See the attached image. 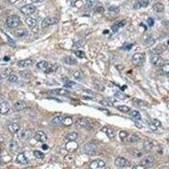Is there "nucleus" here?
I'll return each instance as SVG.
<instances>
[{"instance_id":"nucleus-25","label":"nucleus","mask_w":169,"mask_h":169,"mask_svg":"<svg viewBox=\"0 0 169 169\" xmlns=\"http://www.w3.org/2000/svg\"><path fill=\"white\" fill-rule=\"evenodd\" d=\"M61 123L63 125L68 127V126H71L74 123V120H73V118L71 117H64V118H63Z\"/></svg>"},{"instance_id":"nucleus-12","label":"nucleus","mask_w":169,"mask_h":169,"mask_svg":"<svg viewBox=\"0 0 169 169\" xmlns=\"http://www.w3.org/2000/svg\"><path fill=\"white\" fill-rule=\"evenodd\" d=\"M115 166L118 167V168H127L130 165V163L127 159L123 158V157H118L114 162Z\"/></svg>"},{"instance_id":"nucleus-36","label":"nucleus","mask_w":169,"mask_h":169,"mask_svg":"<svg viewBox=\"0 0 169 169\" xmlns=\"http://www.w3.org/2000/svg\"><path fill=\"white\" fill-rule=\"evenodd\" d=\"M94 86L96 89H97L98 91H104V89H105L104 86L102 85V83L98 81H94Z\"/></svg>"},{"instance_id":"nucleus-40","label":"nucleus","mask_w":169,"mask_h":169,"mask_svg":"<svg viewBox=\"0 0 169 169\" xmlns=\"http://www.w3.org/2000/svg\"><path fill=\"white\" fill-rule=\"evenodd\" d=\"M64 86L68 88H74L77 86V84L73 82V81H70L68 80V81H64Z\"/></svg>"},{"instance_id":"nucleus-4","label":"nucleus","mask_w":169,"mask_h":169,"mask_svg":"<svg viewBox=\"0 0 169 169\" xmlns=\"http://www.w3.org/2000/svg\"><path fill=\"white\" fill-rule=\"evenodd\" d=\"M84 150L88 155H95L98 151V147L93 142H88L84 145Z\"/></svg>"},{"instance_id":"nucleus-9","label":"nucleus","mask_w":169,"mask_h":169,"mask_svg":"<svg viewBox=\"0 0 169 169\" xmlns=\"http://www.w3.org/2000/svg\"><path fill=\"white\" fill-rule=\"evenodd\" d=\"M27 26L30 27V29L33 31V32H37L38 31V22L37 20L34 18H27L26 20Z\"/></svg>"},{"instance_id":"nucleus-54","label":"nucleus","mask_w":169,"mask_h":169,"mask_svg":"<svg viewBox=\"0 0 169 169\" xmlns=\"http://www.w3.org/2000/svg\"><path fill=\"white\" fill-rule=\"evenodd\" d=\"M74 156L73 155H68L67 156H65V161L68 162H74Z\"/></svg>"},{"instance_id":"nucleus-14","label":"nucleus","mask_w":169,"mask_h":169,"mask_svg":"<svg viewBox=\"0 0 169 169\" xmlns=\"http://www.w3.org/2000/svg\"><path fill=\"white\" fill-rule=\"evenodd\" d=\"M27 108L26 102L22 100H19L17 101L13 106V109L15 112H20V111H23Z\"/></svg>"},{"instance_id":"nucleus-20","label":"nucleus","mask_w":169,"mask_h":169,"mask_svg":"<svg viewBox=\"0 0 169 169\" xmlns=\"http://www.w3.org/2000/svg\"><path fill=\"white\" fill-rule=\"evenodd\" d=\"M10 74H12V69L10 68L0 69V79H6Z\"/></svg>"},{"instance_id":"nucleus-8","label":"nucleus","mask_w":169,"mask_h":169,"mask_svg":"<svg viewBox=\"0 0 169 169\" xmlns=\"http://www.w3.org/2000/svg\"><path fill=\"white\" fill-rule=\"evenodd\" d=\"M18 137L20 138L21 140H29L31 135H32V131L29 128H26V129H22L21 131L18 132Z\"/></svg>"},{"instance_id":"nucleus-10","label":"nucleus","mask_w":169,"mask_h":169,"mask_svg":"<svg viewBox=\"0 0 169 169\" xmlns=\"http://www.w3.org/2000/svg\"><path fill=\"white\" fill-rule=\"evenodd\" d=\"M91 169H106V163L100 159L95 160L90 164Z\"/></svg>"},{"instance_id":"nucleus-50","label":"nucleus","mask_w":169,"mask_h":169,"mask_svg":"<svg viewBox=\"0 0 169 169\" xmlns=\"http://www.w3.org/2000/svg\"><path fill=\"white\" fill-rule=\"evenodd\" d=\"M85 43H86V41L83 40H80L79 41H77V42H75L74 45V47H83L84 45H85Z\"/></svg>"},{"instance_id":"nucleus-1","label":"nucleus","mask_w":169,"mask_h":169,"mask_svg":"<svg viewBox=\"0 0 169 169\" xmlns=\"http://www.w3.org/2000/svg\"><path fill=\"white\" fill-rule=\"evenodd\" d=\"M36 66H37V68H38L39 69L42 70L43 72H45V73H47V74H50V73L53 72V71H55V70L57 69V68H58L56 65L50 64L49 63H47V61H41V62H39V63L36 64Z\"/></svg>"},{"instance_id":"nucleus-34","label":"nucleus","mask_w":169,"mask_h":169,"mask_svg":"<svg viewBox=\"0 0 169 169\" xmlns=\"http://www.w3.org/2000/svg\"><path fill=\"white\" fill-rule=\"evenodd\" d=\"M98 1L97 0H86V7L88 9H91V8H94L96 4H97Z\"/></svg>"},{"instance_id":"nucleus-43","label":"nucleus","mask_w":169,"mask_h":169,"mask_svg":"<svg viewBox=\"0 0 169 169\" xmlns=\"http://www.w3.org/2000/svg\"><path fill=\"white\" fill-rule=\"evenodd\" d=\"M74 55L77 58H86V53H84V51H80V50L74 51Z\"/></svg>"},{"instance_id":"nucleus-32","label":"nucleus","mask_w":169,"mask_h":169,"mask_svg":"<svg viewBox=\"0 0 169 169\" xmlns=\"http://www.w3.org/2000/svg\"><path fill=\"white\" fill-rule=\"evenodd\" d=\"M161 71L163 74L165 75H168L169 73V64L168 62L164 63V64L161 66Z\"/></svg>"},{"instance_id":"nucleus-19","label":"nucleus","mask_w":169,"mask_h":169,"mask_svg":"<svg viewBox=\"0 0 169 169\" xmlns=\"http://www.w3.org/2000/svg\"><path fill=\"white\" fill-rule=\"evenodd\" d=\"M16 162L19 163V164L26 165V164L28 163V158L24 153H19L17 157H16Z\"/></svg>"},{"instance_id":"nucleus-5","label":"nucleus","mask_w":169,"mask_h":169,"mask_svg":"<svg viewBox=\"0 0 169 169\" xmlns=\"http://www.w3.org/2000/svg\"><path fill=\"white\" fill-rule=\"evenodd\" d=\"M145 61V55L140 53H137L133 55V58H132V63L135 65V66H140L143 64Z\"/></svg>"},{"instance_id":"nucleus-46","label":"nucleus","mask_w":169,"mask_h":169,"mask_svg":"<svg viewBox=\"0 0 169 169\" xmlns=\"http://www.w3.org/2000/svg\"><path fill=\"white\" fill-rule=\"evenodd\" d=\"M18 76L17 75H15V74H10L9 77H8V80L9 82H11V83H15V82H17L18 81Z\"/></svg>"},{"instance_id":"nucleus-53","label":"nucleus","mask_w":169,"mask_h":169,"mask_svg":"<svg viewBox=\"0 0 169 169\" xmlns=\"http://www.w3.org/2000/svg\"><path fill=\"white\" fill-rule=\"evenodd\" d=\"M119 136H120V138L121 139H125L127 136H128V133L126 132V131H120V133H119Z\"/></svg>"},{"instance_id":"nucleus-57","label":"nucleus","mask_w":169,"mask_h":169,"mask_svg":"<svg viewBox=\"0 0 169 169\" xmlns=\"http://www.w3.org/2000/svg\"><path fill=\"white\" fill-rule=\"evenodd\" d=\"M96 12H97V13L102 14L104 12V8H103V7H99V8H97V9H96Z\"/></svg>"},{"instance_id":"nucleus-30","label":"nucleus","mask_w":169,"mask_h":169,"mask_svg":"<svg viewBox=\"0 0 169 169\" xmlns=\"http://www.w3.org/2000/svg\"><path fill=\"white\" fill-rule=\"evenodd\" d=\"M64 62L68 64V65H74L77 63V60L76 58H74L73 57H70V56H68V57H65L64 58Z\"/></svg>"},{"instance_id":"nucleus-16","label":"nucleus","mask_w":169,"mask_h":169,"mask_svg":"<svg viewBox=\"0 0 169 169\" xmlns=\"http://www.w3.org/2000/svg\"><path fill=\"white\" fill-rule=\"evenodd\" d=\"M10 106L9 102L7 101H3L0 103V114H7L9 112Z\"/></svg>"},{"instance_id":"nucleus-28","label":"nucleus","mask_w":169,"mask_h":169,"mask_svg":"<svg viewBox=\"0 0 169 169\" xmlns=\"http://www.w3.org/2000/svg\"><path fill=\"white\" fill-rule=\"evenodd\" d=\"M153 147H154V143L151 141V140H145V141L144 142V149H145V151L151 150Z\"/></svg>"},{"instance_id":"nucleus-61","label":"nucleus","mask_w":169,"mask_h":169,"mask_svg":"<svg viewBox=\"0 0 169 169\" xmlns=\"http://www.w3.org/2000/svg\"><path fill=\"white\" fill-rule=\"evenodd\" d=\"M159 169H168V166H164V167H162V168H160Z\"/></svg>"},{"instance_id":"nucleus-62","label":"nucleus","mask_w":169,"mask_h":169,"mask_svg":"<svg viewBox=\"0 0 169 169\" xmlns=\"http://www.w3.org/2000/svg\"><path fill=\"white\" fill-rule=\"evenodd\" d=\"M42 148L44 149V150H46V149H48V146H45V145H43V146H42Z\"/></svg>"},{"instance_id":"nucleus-47","label":"nucleus","mask_w":169,"mask_h":169,"mask_svg":"<svg viewBox=\"0 0 169 169\" xmlns=\"http://www.w3.org/2000/svg\"><path fill=\"white\" fill-rule=\"evenodd\" d=\"M100 103L103 106H106V107H112L113 106V102H111L110 101L108 100H102V101H100Z\"/></svg>"},{"instance_id":"nucleus-21","label":"nucleus","mask_w":169,"mask_h":169,"mask_svg":"<svg viewBox=\"0 0 169 169\" xmlns=\"http://www.w3.org/2000/svg\"><path fill=\"white\" fill-rule=\"evenodd\" d=\"M32 60L31 59H23V60H20L18 63H17V65L18 67L20 68H26L31 66L32 64Z\"/></svg>"},{"instance_id":"nucleus-6","label":"nucleus","mask_w":169,"mask_h":169,"mask_svg":"<svg viewBox=\"0 0 169 169\" xmlns=\"http://www.w3.org/2000/svg\"><path fill=\"white\" fill-rule=\"evenodd\" d=\"M58 20L56 17H52V16L46 17L41 22V27L42 28H47L48 26H51L58 24Z\"/></svg>"},{"instance_id":"nucleus-49","label":"nucleus","mask_w":169,"mask_h":169,"mask_svg":"<svg viewBox=\"0 0 169 169\" xmlns=\"http://www.w3.org/2000/svg\"><path fill=\"white\" fill-rule=\"evenodd\" d=\"M6 37L9 44L10 46H12V47H15V42H14V41L9 36H8V35H6Z\"/></svg>"},{"instance_id":"nucleus-41","label":"nucleus","mask_w":169,"mask_h":169,"mask_svg":"<svg viewBox=\"0 0 169 169\" xmlns=\"http://www.w3.org/2000/svg\"><path fill=\"white\" fill-rule=\"evenodd\" d=\"M62 119H63V117H61V116L55 117V118H53L52 119V123L56 124V125H59V124H61V123H62Z\"/></svg>"},{"instance_id":"nucleus-48","label":"nucleus","mask_w":169,"mask_h":169,"mask_svg":"<svg viewBox=\"0 0 169 169\" xmlns=\"http://www.w3.org/2000/svg\"><path fill=\"white\" fill-rule=\"evenodd\" d=\"M115 96L117 97V98H119V99H121V100H123V99H125L126 97H127V96L126 95H124L123 93H122V92H117L116 94H115Z\"/></svg>"},{"instance_id":"nucleus-56","label":"nucleus","mask_w":169,"mask_h":169,"mask_svg":"<svg viewBox=\"0 0 169 169\" xmlns=\"http://www.w3.org/2000/svg\"><path fill=\"white\" fill-rule=\"evenodd\" d=\"M149 127H150V128L151 130H154V131H155V130L157 129V127H156L155 125H154L152 123H149Z\"/></svg>"},{"instance_id":"nucleus-3","label":"nucleus","mask_w":169,"mask_h":169,"mask_svg":"<svg viewBox=\"0 0 169 169\" xmlns=\"http://www.w3.org/2000/svg\"><path fill=\"white\" fill-rule=\"evenodd\" d=\"M21 24V20H20V17L18 15H11L9 17H8L6 20V25L7 26L14 29V28H17L19 27Z\"/></svg>"},{"instance_id":"nucleus-35","label":"nucleus","mask_w":169,"mask_h":169,"mask_svg":"<svg viewBox=\"0 0 169 169\" xmlns=\"http://www.w3.org/2000/svg\"><path fill=\"white\" fill-rule=\"evenodd\" d=\"M18 149H19V145H18L17 142L12 141L11 143H10V145H9V150H10L12 152H15V151H17V150H18Z\"/></svg>"},{"instance_id":"nucleus-45","label":"nucleus","mask_w":169,"mask_h":169,"mask_svg":"<svg viewBox=\"0 0 169 169\" xmlns=\"http://www.w3.org/2000/svg\"><path fill=\"white\" fill-rule=\"evenodd\" d=\"M128 142H130V143H135V142H137L140 140V138L137 136V135H132L129 136V138H128Z\"/></svg>"},{"instance_id":"nucleus-38","label":"nucleus","mask_w":169,"mask_h":169,"mask_svg":"<svg viewBox=\"0 0 169 169\" xmlns=\"http://www.w3.org/2000/svg\"><path fill=\"white\" fill-rule=\"evenodd\" d=\"M33 155H34V156L36 158V159H43V158L45 157L44 153L41 152L40 150H34Z\"/></svg>"},{"instance_id":"nucleus-60","label":"nucleus","mask_w":169,"mask_h":169,"mask_svg":"<svg viewBox=\"0 0 169 169\" xmlns=\"http://www.w3.org/2000/svg\"><path fill=\"white\" fill-rule=\"evenodd\" d=\"M19 1H20V0H9V2L12 4H16V3H18Z\"/></svg>"},{"instance_id":"nucleus-59","label":"nucleus","mask_w":169,"mask_h":169,"mask_svg":"<svg viewBox=\"0 0 169 169\" xmlns=\"http://www.w3.org/2000/svg\"><path fill=\"white\" fill-rule=\"evenodd\" d=\"M131 47H132V44H130L129 46H127V47H124V46H123V49H125V50H129Z\"/></svg>"},{"instance_id":"nucleus-18","label":"nucleus","mask_w":169,"mask_h":169,"mask_svg":"<svg viewBox=\"0 0 169 169\" xmlns=\"http://www.w3.org/2000/svg\"><path fill=\"white\" fill-rule=\"evenodd\" d=\"M65 149L68 152H74L78 149V144L75 141H68L65 145Z\"/></svg>"},{"instance_id":"nucleus-31","label":"nucleus","mask_w":169,"mask_h":169,"mask_svg":"<svg viewBox=\"0 0 169 169\" xmlns=\"http://www.w3.org/2000/svg\"><path fill=\"white\" fill-rule=\"evenodd\" d=\"M53 92L55 94L58 95V96H68L69 95V92L64 90V89H61V88H58V89H55L53 91Z\"/></svg>"},{"instance_id":"nucleus-39","label":"nucleus","mask_w":169,"mask_h":169,"mask_svg":"<svg viewBox=\"0 0 169 169\" xmlns=\"http://www.w3.org/2000/svg\"><path fill=\"white\" fill-rule=\"evenodd\" d=\"M27 32L26 30H17V31H15V32H14V35H15L16 36H18V37H23V36H25Z\"/></svg>"},{"instance_id":"nucleus-55","label":"nucleus","mask_w":169,"mask_h":169,"mask_svg":"<svg viewBox=\"0 0 169 169\" xmlns=\"http://www.w3.org/2000/svg\"><path fill=\"white\" fill-rule=\"evenodd\" d=\"M147 23H148L149 26H153V25H154V20H153L152 18H149L148 20H147Z\"/></svg>"},{"instance_id":"nucleus-37","label":"nucleus","mask_w":169,"mask_h":169,"mask_svg":"<svg viewBox=\"0 0 169 169\" xmlns=\"http://www.w3.org/2000/svg\"><path fill=\"white\" fill-rule=\"evenodd\" d=\"M131 116L135 118V120H140L141 119V115H140V113L138 112V111H136V110H134V111H132L131 112Z\"/></svg>"},{"instance_id":"nucleus-17","label":"nucleus","mask_w":169,"mask_h":169,"mask_svg":"<svg viewBox=\"0 0 169 169\" xmlns=\"http://www.w3.org/2000/svg\"><path fill=\"white\" fill-rule=\"evenodd\" d=\"M8 129L10 133L15 134V133H18L20 130V126L17 123H11L8 125Z\"/></svg>"},{"instance_id":"nucleus-15","label":"nucleus","mask_w":169,"mask_h":169,"mask_svg":"<svg viewBox=\"0 0 169 169\" xmlns=\"http://www.w3.org/2000/svg\"><path fill=\"white\" fill-rule=\"evenodd\" d=\"M34 138L36 141L41 142V143H44L47 140V136L45 133H43L42 131H38L36 132L35 135H34Z\"/></svg>"},{"instance_id":"nucleus-13","label":"nucleus","mask_w":169,"mask_h":169,"mask_svg":"<svg viewBox=\"0 0 169 169\" xmlns=\"http://www.w3.org/2000/svg\"><path fill=\"white\" fill-rule=\"evenodd\" d=\"M154 162H155V157L153 155H147L142 159L141 165L145 168H148V167H151Z\"/></svg>"},{"instance_id":"nucleus-29","label":"nucleus","mask_w":169,"mask_h":169,"mask_svg":"<svg viewBox=\"0 0 169 169\" xmlns=\"http://www.w3.org/2000/svg\"><path fill=\"white\" fill-rule=\"evenodd\" d=\"M66 140L68 141H75L78 138V134L75 132H70L66 135Z\"/></svg>"},{"instance_id":"nucleus-26","label":"nucleus","mask_w":169,"mask_h":169,"mask_svg":"<svg viewBox=\"0 0 169 169\" xmlns=\"http://www.w3.org/2000/svg\"><path fill=\"white\" fill-rule=\"evenodd\" d=\"M153 10L156 12V13H162L163 11H164V9H165V7L163 5V4L162 3H156L155 4L153 5Z\"/></svg>"},{"instance_id":"nucleus-27","label":"nucleus","mask_w":169,"mask_h":169,"mask_svg":"<svg viewBox=\"0 0 169 169\" xmlns=\"http://www.w3.org/2000/svg\"><path fill=\"white\" fill-rule=\"evenodd\" d=\"M150 0H138L137 3L135 4V9H140V8H145L148 5L149 2Z\"/></svg>"},{"instance_id":"nucleus-58","label":"nucleus","mask_w":169,"mask_h":169,"mask_svg":"<svg viewBox=\"0 0 169 169\" xmlns=\"http://www.w3.org/2000/svg\"><path fill=\"white\" fill-rule=\"evenodd\" d=\"M133 169H146V168H145L144 166L142 165H137V166H135Z\"/></svg>"},{"instance_id":"nucleus-44","label":"nucleus","mask_w":169,"mask_h":169,"mask_svg":"<svg viewBox=\"0 0 169 169\" xmlns=\"http://www.w3.org/2000/svg\"><path fill=\"white\" fill-rule=\"evenodd\" d=\"M145 42L146 46H151L152 44H154L155 39H154L153 37H151V36H148V37H146V39L145 41Z\"/></svg>"},{"instance_id":"nucleus-42","label":"nucleus","mask_w":169,"mask_h":169,"mask_svg":"<svg viewBox=\"0 0 169 169\" xmlns=\"http://www.w3.org/2000/svg\"><path fill=\"white\" fill-rule=\"evenodd\" d=\"M118 108V110H119L120 112L122 113H128L129 111H130V108L127 107V106H123V105H122V106H118V107H117Z\"/></svg>"},{"instance_id":"nucleus-2","label":"nucleus","mask_w":169,"mask_h":169,"mask_svg":"<svg viewBox=\"0 0 169 169\" xmlns=\"http://www.w3.org/2000/svg\"><path fill=\"white\" fill-rule=\"evenodd\" d=\"M75 123L80 126L81 128H84L88 130H91L94 128V124L92 123V122L91 121L90 119H88L86 118H77Z\"/></svg>"},{"instance_id":"nucleus-33","label":"nucleus","mask_w":169,"mask_h":169,"mask_svg":"<svg viewBox=\"0 0 169 169\" xmlns=\"http://www.w3.org/2000/svg\"><path fill=\"white\" fill-rule=\"evenodd\" d=\"M20 76L22 78H24L25 80H30L31 78V73L28 70H24V71H21L20 73Z\"/></svg>"},{"instance_id":"nucleus-11","label":"nucleus","mask_w":169,"mask_h":169,"mask_svg":"<svg viewBox=\"0 0 169 169\" xmlns=\"http://www.w3.org/2000/svg\"><path fill=\"white\" fill-rule=\"evenodd\" d=\"M150 61H151L152 64H154L155 66H158V67H161L164 64V60L160 55L152 54L151 58H150Z\"/></svg>"},{"instance_id":"nucleus-52","label":"nucleus","mask_w":169,"mask_h":169,"mask_svg":"<svg viewBox=\"0 0 169 169\" xmlns=\"http://www.w3.org/2000/svg\"><path fill=\"white\" fill-rule=\"evenodd\" d=\"M151 123H152L154 125H155L157 128L162 126V123H161V122L159 121V120H157V119H152V120H151Z\"/></svg>"},{"instance_id":"nucleus-22","label":"nucleus","mask_w":169,"mask_h":169,"mask_svg":"<svg viewBox=\"0 0 169 169\" xmlns=\"http://www.w3.org/2000/svg\"><path fill=\"white\" fill-rule=\"evenodd\" d=\"M72 76L74 77V80H76V81H84V78H85L84 73H83L81 70H76V71L73 72Z\"/></svg>"},{"instance_id":"nucleus-63","label":"nucleus","mask_w":169,"mask_h":169,"mask_svg":"<svg viewBox=\"0 0 169 169\" xmlns=\"http://www.w3.org/2000/svg\"><path fill=\"white\" fill-rule=\"evenodd\" d=\"M0 162H1V161H0Z\"/></svg>"},{"instance_id":"nucleus-51","label":"nucleus","mask_w":169,"mask_h":169,"mask_svg":"<svg viewBox=\"0 0 169 169\" xmlns=\"http://www.w3.org/2000/svg\"><path fill=\"white\" fill-rule=\"evenodd\" d=\"M108 10H109L110 12H113V13H115V14H118V12H119V9H118V7H115V6L110 7V8L108 9Z\"/></svg>"},{"instance_id":"nucleus-7","label":"nucleus","mask_w":169,"mask_h":169,"mask_svg":"<svg viewBox=\"0 0 169 169\" xmlns=\"http://www.w3.org/2000/svg\"><path fill=\"white\" fill-rule=\"evenodd\" d=\"M36 10V8L33 4H27V5H25V6L20 8L21 13L24 14L25 15H31V14L35 13Z\"/></svg>"},{"instance_id":"nucleus-24","label":"nucleus","mask_w":169,"mask_h":169,"mask_svg":"<svg viewBox=\"0 0 169 169\" xmlns=\"http://www.w3.org/2000/svg\"><path fill=\"white\" fill-rule=\"evenodd\" d=\"M125 20H120V21H118L117 23H115L114 25L112 27V30L114 31V32H117V31H118V30L121 28V27L124 26H125Z\"/></svg>"},{"instance_id":"nucleus-23","label":"nucleus","mask_w":169,"mask_h":169,"mask_svg":"<svg viewBox=\"0 0 169 169\" xmlns=\"http://www.w3.org/2000/svg\"><path fill=\"white\" fill-rule=\"evenodd\" d=\"M102 130L106 133V135L109 139H114L115 138V132L113 128H108V127H104L102 128Z\"/></svg>"}]
</instances>
